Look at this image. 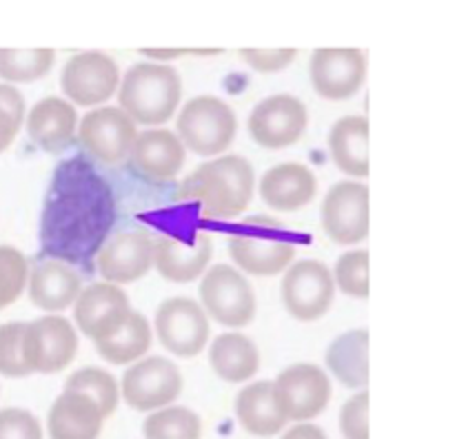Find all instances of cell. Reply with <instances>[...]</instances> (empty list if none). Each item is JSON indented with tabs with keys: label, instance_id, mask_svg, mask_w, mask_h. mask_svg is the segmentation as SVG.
I'll return each instance as SVG.
<instances>
[{
	"label": "cell",
	"instance_id": "10",
	"mask_svg": "<svg viewBox=\"0 0 466 439\" xmlns=\"http://www.w3.org/2000/svg\"><path fill=\"white\" fill-rule=\"evenodd\" d=\"M120 69L111 55L83 52L69 58L60 74V87L69 103L80 107H98L118 92Z\"/></svg>",
	"mask_w": 466,
	"mask_h": 439
},
{
	"label": "cell",
	"instance_id": "18",
	"mask_svg": "<svg viewBox=\"0 0 466 439\" xmlns=\"http://www.w3.org/2000/svg\"><path fill=\"white\" fill-rule=\"evenodd\" d=\"M214 244L207 231H194L182 238L176 234H165L154 240V264L158 274L169 282H194L205 274L209 264Z\"/></svg>",
	"mask_w": 466,
	"mask_h": 439
},
{
	"label": "cell",
	"instance_id": "21",
	"mask_svg": "<svg viewBox=\"0 0 466 439\" xmlns=\"http://www.w3.org/2000/svg\"><path fill=\"white\" fill-rule=\"evenodd\" d=\"M25 129H27L29 140L43 151L63 154L76 138L78 114L69 100L49 95V98L38 100L25 115Z\"/></svg>",
	"mask_w": 466,
	"mask_h": 439
},
{
	"label": "cell",
	"instance_id": "1",
	"mask_svg": "<svg viewBox=\"0 0 466 439\" xmlns=\"http://www.w3.org/2000/svg\"><path fill=\"white\" fill-rule=\"evenodd\" d=\"M114 222L116 200L98 165L85 155L60 163L40 220L45 257L67 262L78 274L89 269Z\"/></svg>",
	"mask_w": 466,
	"mask_h": 439
},
{
	"label": "cell",
	"instance_id": "3",
	"mask_svg": "<svg viewBox=\"0 0 466 439\" xmlns=\"http://www.w3.org/2000/svg\"><path fill=\"white\" fill-rule=\"evenodd\" d=\"M180 95V74L171 65L138 63L120 80L118 109L136 125H162L176 114Z\"/></svg>",
	"mask_w": 466,
	"mask_h": 439
},
{
	"label": "cell",
	"instance_id": "17",
	"mask_svg": "<svg viewBox=\"0 0 466 439\" xmlns=\"http://www.w3.org/2000/svg\"><path fill=\"white\" fill-rule=\"evenodd\" d=\"M311 85L322 98L347 100L367 78V58L360 49H318L311 55Z\"/></svg>",
	"mask_w": 466,
	"mask_h": 439
},
{
	"label": "cell",
	"instance_id": "11",
	"mask_svg": "<svg viewBox=\"0 0 466 439\" xmlns=\"http://www.w3.org/2000/svg\"><path fill=\"white\" fill-rule=\"evenodd\" d=\"M182 375L167 357L134 362L123 375V400L134 411H160L178 400Z\"/></svg>",
	"mask_w": 466,
	"mask_h": 439
},
{
	"label": "cell",
	"instance_id": "33",
	"mask_svg": "<svg viewBox=\"0 0 466 439\" xmlns=\"http://www.w3.org/2000/svg\"><path fill=\"white\" fill-rule=\"evenodd\" d=\"M29 260L16 246H0V311L27 289Z\"/></svg>",
	"mask_w": 466,
	"mask_h": 439
},
{
	"label": "cell",
	"instance_id": "7",
	"mask_svg": "<svg viewBox=\"0 0 466 439\" xmlns=\"http://www.w3.org/2000/svg\"><path fill=\"white\" fill-rule=\"evenodd\" d=\"M78 353V333L63 315H43L25 324L23 357L32 373L65 371Z\"/></svg>",
	"mask_w": 466,
	"mask_h": 439
},
{
	"label": "cell",
	"instance_id": "27",
	"mask_svg": "<svg viewBox=\"0 0 466 439\" xmlns=\"http://www.w3.org/2000/svg\"><path fill=\"white\" fill-rule=\"evenodd\" d=\"M369 333L353 329L338 335L327 348V368L347 388L367 391L369 384Z\"/></svg>",
	"mask_w": 466,
	"mask_h": 439
},
{
	"label": "cell",
	"instance_id": "14",
	"mask_svg": "<svg viewBox=\"0 0 466 439\" xmlns=\"http://www.w3.org/2000/svg\"><path fill=\"white\" fill-rule=\"evenodd\" d=\"M96 269L109 284H129L154 266V238L145 229H123L111 234L96 255Z\"/></svg>",
	"mask_w": 466,
	"mask_h": 439
},
{
	"label": "cell",
	"instance_id": "15",
	"mask_svg": "<svg viewBox=\"0 0 466 439\" xmlns=\"http://www.w3.org/2000/svg\"><path fill=\"white\" fill-rule=\"evenodd\" d=\"M307 129V107L300 98L276 94L260 100L249 115V134L265 149H282L302 138Z\"/></svg>",
	"mask_w": 466,
	"mask_h": 439
},
{
	"label": "cell",
	"instance_id": "20",
	"mask_svg": "<svg viewBox=\"0 0 466 439\" xmlns=\"http://www.w3.org/2000/svg\"><path fill=\"white\" fill-rule=\"evenodd\" d=\"M131 311L129 297L120 286L109 282H96L80 291L74 302V320L83 335L89 340H100L105 333L114 329Z\"/></svg>",
	"mask_w": 466,
	"mask_h": 439
},
{
	"label": "cell",
	"instance_id": "37",
	"mask_svg": "<svg viewBox=\"0 0 466 439\" xmlns=\"http://www.w3.org/2000/svg\"><path fill=\"white\" fill-rule=\"evenodd\" d=\"M0 439H43V426L27 408H3Z\"/></svg>",
	"mask_w": 466,
	"mask_h": 439
},
{
	"label": "cell",
	"instance_id": "26",
	"mask_svg": "<svg viewBox=\"0 0 466 439\" xmlns=\"http://www.w3.org/2000/svg\"><path fill=\"white\" fill-rule=\"evenodd\" d=\"M236 417L247 433L256 437H273L285 428V415L273 397L271 382L247 384L236 397Z\"/></svg>",
	"mask_w": 466,
	"mask_h": 439
},
{
	"label": "cell",
	"instance_id": "5",
	"mask_svg": "<svg viewBox=\"0 0 466 439\" xmlns=\"http://www.w3.org/2000/svg\"><path fill=\"white\" fill-rule=\"evenodd\" d=\"M236 114L225 100L214 95H198L185 105L178 115V138L185 149L198 155H211L227 151L236 138Z\"/></svg>",
	"mask_w": 466,
	"mask_h": 439
},
{
	"label": "cell",
	"instance_id": "23",
	"mask_svg": "<svg viewBox=\"0 0 466 439\" xmlns=\"http://www.w3.org/2000/svg\"><path fill=\"white\" fill-rule=\"evenodd\" d=\"M107 417L100 406L83 393L63 391L49 408V439H98Z\"/></svg>",
	"mask_w": 466,
	"mask_h": 439
},
{
	"label": "cell",
	"instance_id": "38",
	"mask_svg": "<svg viewBox=\"0 0 466 439\" xmlns=\"http://www.w3.org/2000/svg\"><path fill=\"white\" fill-rule=\"evenodd\" d=\"M340 431L344 439H369V393L360 391L344 402L340 411Z\"/></svg>",
	"mask_w": 466,
	"mask_h": 439
},
{
	"label": "cell",
	"instance_id": "16",
	"mask_svg": "<svg viewBox=\"0 0 466 439\" xmlns=\"http://www.w3.org/2000/svg\"><path fill=\"white\" fill-rule=\"evenodd\" d=\"M322 226L336 244L351 246L369 235V189L358 183H338L322 202Z\"/></svg>",
	"mask_w": 466,
	"mask_h": 439
},
{
	"label": "cell",
	"instance_id": "36",
	"mask_svg": "<svg viewBox=\"0 0 466 439\" xmlns=\"http://www.w3.org/2000/svg\"><path fill=\"white\" fill-rule=\"evenodd\" d=\"M25 98L14 85L0 83V154L16 140L25 123Z\"/></svg>",
	"mask_w": 466,
	"mask_h": 439
},
{
	"label": "cell",
	"instance_id": "25",
	"mask_svg": "<svg viewBox=\"0 0 466 439\" xmlns=\"http://www.w3.org/2000/svg\"><path fill=\"white\" fill-rule=\"evenodd\" d=\"M94 344L98 355L109 364H134L149 351L151 326L143 313L131 309L114 329L105 333Z\"/></svg>",
	"mask_w": 466,
	"mask_h": 439
},
{
	"label": "cell",
	"instance_id": "28",
	"mask_svg": "<svg viewBox=\"0 0 466 439\" xmlns=\"http://www.w3.org/2000/svg\"><path fill=\"white\" fill-rule=\"evenodd\" d=\"M331 158L342 174L353 178L369 175V123L364 115H347L331 127L329 134Z\"/></svg>",
	"mask_w": 466,
	"mask_h": 439
},
{
	"label": "cell",
	"instance_id": "8",
	"mask_svg": "<svg viewBox=\"0 0 466 439\" xmlns=\"http://www.w3.org/2000/svg\"><path fill=\"white\" fill-rule=\"evenodd\" d=\"M200 297L207 315L218 324L240 329L247 326L256 315V295L251 284L240 271L227 264H216L202 275Z\"/></svg>",
	"mask_w": 466,
	"mask_h": 439
},
{
	"label": "cell",
	"instance_id": "22",
	"mask_svg": "<svg viewBox=\"0 0 466 439\" xmlns=\"http://www.w3.org/2000/svg\"><path fill=\"white\" fill-rule=\"evenodd\" d=\"M131 169L147 180H169L185 165V146L169 129H147L129 151Z\"/></svg>",
	"mask_w": 466,
	"mask_h": 439
},
{
	"label": "cell",
	"instance_id": "41",
	"mask_svg": "<svg viewBox=\"0 0 466 439\" xmlns=\"http://www.w3.org/2000/svg\"><path fill=\"white\" fill-rule=\"evenodd\" d=\"M182 49H140V55H145V58H151V60H160V63H165V60H176L180 58Z\"/></svg>",
	"mask_w": 466,
	"mask_h": 439
},
{
	"label": "cell",
	"instance_id": "29",
	"mask_svg": "<svg viewBox=\"0 0 466 439\" xmlns=\"http://www.w3.org/2000/svg\"><path fill=\"white\" fill-rule=\"evenodd\" d=\"M211 368L229 384L251 380L260 368V351L242 333H222L209 348Z\"/></svg>",
	"mask_w": 466,
	"mask_h": 439
},
{
	"label": "cell",
	"instance_id": "4",
	"mask_svg": "<svg viewBox=\"0 0 466 439\" xmlns=\"http://www.w3.org/2000/svg\"><path fill=\"white\" fill-rule=\"evenodd\" d=\"M229 251L242 271L258 277H271L291 264L296 244L276 218L251 215L233 229Z\"/></svg>",
	"mask_w": 466,
	"mask_h": 439
},
{
	"label": "cell",
	"instance_id": "12",
	"mask_svg": "<svg viewBox=\"0 0 466 439\" xmlns=\"http://www.w3.org/2000/svg\"><path fill=\"white\" fill-rule=\"evenodd\" d=\"M336 295L333 274L324 262L300 260L287 271L282 280V304L300 322L322 317Z\"/></svg>",
	"mask_w": 466,
	"mask_h": 439
},
{
	"label": "cell",
	"instance_id": "30",
	"mask_svg": "<svg viewBox=\"0 0 466 439\" xmlns=\"http://www.w3.org/2000/svg\"><path fill=\"white\" fill-rule=\"evenodd\" d=\"M52 49H0V78L7 85L36 83L52 72Z\"/></svg>",
	"mask_w": 466,
	"mask_h": 439
},
{
	"label": "cell",
	"instance_id": "34",
	"mask_svg": "<svg viewBox=\"0 0 466 439\" xmlns=\"http://www.w3.org/2000/svg\"><path fill=\"white\" fill-rule=\"evenodd\" d=\"M333 284H338L344 295L367 300L369 297V254L364 249L349 251L340 255L336 264V277Z\"/></svg>",
	"mask_w": 466,
	"mask_h": 439
},
{
	"label": "cell",
	"instance_id": "32",
	"mask_svg": "<svg viewBox=\"0 0 466 439\" xmlns=\"http://www.w3.org/2000/svg\"><path fill=\"white\" fill-rule=\"evenodd\" d=\"M145 439H200L202 422L185 406H167L154 411L143 424Z\"/></svg>",
	"mask_w": 466,
	"mask_h": 439
},
{
	"label": "cell",
	"instance_id": "13",
	"mask_svg": "<svg viewBox=\"0 0 466 439\" xmlns=\"http://www.w3.org/2000/svg\"><path fill=\"white\" fill-rule=\"evenodd\" d=\"M160 344L178 357H194L209 340V317L189 297H169L154 317Z\"/></svg>",
	"mask_w": 466,
	"mask_h": 439
},
{
	"label": "cell",
	"instance_id": "39",
	"mask_svg": "<svg viewBox=\"0 0 466 439\" xmlns=\"http://www.w3.org/2000/svg\"><path fill=\"white\" fill-rule=\"evenodd\" d=\"M240 55L256 72L273 74L287 69L296 58V52L293 49H242Z\"/></svg>",
	"mask_w": 466,
	"mask_h": 439
},
{
	"label": "cell",
	"instance_id": "6",
	"mask_svg": "<svg viewBox=\"0 0 466 439\" xmlns=\"http://www.w3.org/2000/svg\"><path fill=\"white\" fill-rule=\"evenodd\" d=\"M78 145L96 165H118L129 158L136 143V123L118 107H98L80 120Z\"/></svg>",
	"mask_w": 466,
	"mask_h": 439
},
{
	"label": "cell",
	"instance_id": "2",
	"mask_svg": "<svg viewBox=\"0 0 466 439\" xmlns=\"http://www.w3.org/2000/svg\"><path fill=\"white\" fill-rule=\"evenodd\" d=\"M253 185V166L242 155H222L187 175L180 198L198 202L205 218L231 220L249 206Z\"/></svg>",
	"mask_w": 466,
	"mask_h": 439
},
{
	"label": "cell",
	"instance_id": "9",
	"mask_svg": "<svg viewBox=\"0 0 466 439\" xmlns=\"http://www.w3.org/2000/svg\"><path fill=\"white\" fill-rule=\"evenodd\" d=\"M273 397L287 422L307 424L331 400V382L316 364H291L271 382Z\"/></svg>",
	"mask_w": 466,
	"mask_h": 439
},
{
	"label": "cell",
	"instance_id": "19",
	"mask_svg": "<svg viewBox=\"0 0 466 439\" xmlns=\"http://www.w3.org/2000/svg\"><path fill=\"white\" fill-rule=\"evenodd\" d=\"M25 291L34 306L47 311L49 315H58L60 311H67L78 300L80 291H83V275L67 262L43 255L38 262H34V266H29Z\"/></svg>",
	"mask_w": 466,
	"mask_h": 439
},
{
	"label": "cell",
	"instance_id": "24",
	"mask_svg": "<svg viewBox=\"0 0 466 439\" xmlns=\"http://www.w3.org/2000/svg\"><path fill=\"white\" fill-rule=\"evenodd\" d=\"M318 183L313 171L305 165L282 163L271 166L260 180V195L271 209L298 211L316 195Z\"/></svg>",
	"mask_w": 466,
	"mask_h": 439
},
{
	"label": "cell",
	"instance_id": "31",
	"mask_svg": "<svg viewBox=\"0 0 466 439\" xmlns=\"http://www.w3.org/2000/svg\"><path fill=\"white\" fill-rule=\"evenodd\" d=\"M65 391L83 393L91 397L98 404L105 417H109L120 402V386L116 377L98 366H85L74 371L65 382Z\"/></svg>",
	"mask_w": 466,
	"mask_h": 439
},
{
	"label": "cell",
	"instance_id": "40",
	"mask_svg": "<svg viewBox=\"0 0 466 439\" xmlns=\"http://www.w3.org/2000/svg\"><path fill=\"white\" fill-rule=\"evenodd\" d=\"M280 439H329L327 433L316 424H296Z\"/></svg>",
	"mask_w": 466,
	"mask_h": 439
},
{
	"label": "cell",
	"instance_id": "35",
	"mask_svg": "<svg viewBox=\"0 0 466 439\" xmlns=\"http://www.w3.org/2000/svg\"><path fill=\"white\" fill-rule=\"evenodd\" d=\"M27 322H7L0 326V375L27 377L32 375L23 357V335Z\"/></svg>",
	"mask_w": 466,
	"mask_h": 439
}]
</instances>
